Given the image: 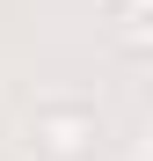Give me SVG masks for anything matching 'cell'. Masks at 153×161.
Masks as SVG:
<instances>
[{
    "label": "cell",
    "mask_w": 153,
    "mask_h": 161,
    "mask_svg": "<svg viewBox=\"0 0 153 161\" xmlns=\"http://www.w3.org/2000/svg\"><path fill=\"white\" fill-rule=\"evenodd\" d=\"M102 139V117L88 110V103H44V110L29 117V147L44 161H88Z\"/></svg>",
    "instance_id": "6da1fadb"
},
{
    "label": "cell",
    "mask_w": 153,
    "mask_h": 161,
    "mask_svg": "<svg viewBox=\"0 0 153 161\" xmlns=\"http://www.w3.org/2000/svg\"><path fill=\"white\" fill-rule=\"evenodd\" d=\"M102 22L124 51H153V0H102Z\"/></svg>",
    "instance_id": "7a4b0ae2"
}]
</instances>
